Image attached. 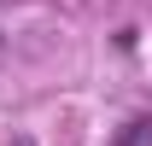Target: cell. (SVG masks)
<instances>
[{
	"label": "cell",
	"instance_id": "6da1fadb",
	"mask_svg": "<svg viewBox=\"0 0 152 146\" xmlns=\"http://www.w3.org/2000/svg\"><path fill=\"white\" fill-rule=\"evenodd\" d=\"M111 146H152V117H129V123L111 134Z\"/></svg>",
	"mask_w": 152,
	"mask_h": 146
}]
</instances>
